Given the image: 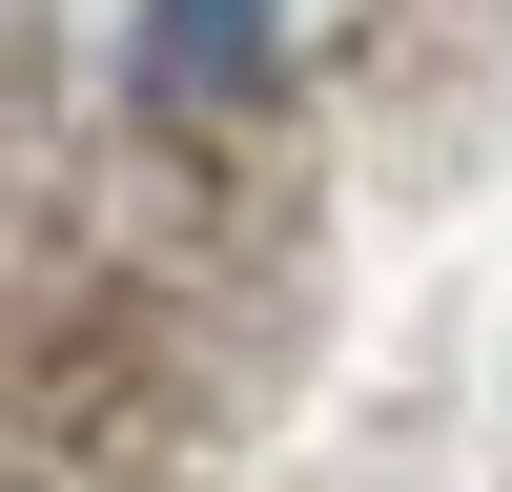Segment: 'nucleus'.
<instances>
[{
    "mask_svg": "<svg viewBox=\"0 0 512 492\" xmlns=\"http://www.w3.org/2000/svg\"><path fill=\"white\" fill-rule=\"evenodd\" d=\"M246 62H267V0H164V21H144V82H164V103H205V82H246Z\"/></svg>",
    "mask_w": 512,
    "mask_h": 492,
    "instance_id": "obj_1",
    "label": "nucleus"
}]
</instances>
